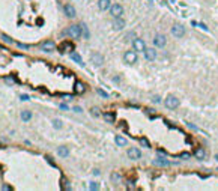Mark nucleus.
I'll list each match as a JSON object with an SVG mask.
<instances>
[{
	"mask_svg": "<svg viewBox=\"0 0 218 191\" xmlns=\"http://www.w3.org/2000/svg\"><path fill=\"white\" fill-rule=\"evenodd\" d=\"M120 179H122V178H120V174H119V173H116V172H114V173H111V181H113V182L119 184V182H120Z\"/></svg>",
	"mask_w": 218,
	"mask_h": 191,
	"instance_id": "obj_25",
	"label": "nucleus"
},
{
	"mask_svg": "<svg viewBox=\"0 0 218 191\" xmlns=\"http://www.w3.org/2000/svg\"><path fill=\"white\" fill-rule=\"evenodd\" d=\"M90 111H92V114H93V116H99V108H98V107H93Z\"/></svg>",
	"mask_w": 218,
	"mask_h": 191,
	"instance_id": "obj_30",
	"label": "nucleus"
},
{
	"mask_svg": "<svg viewBox=\"0 0 218 191\" xmlns=\"http://www.w3.org/2000/svg\"><path fill=\"white\" fill-rule=\"evenodd\" d=\"M124 27H125V20L122 17H118V18L113 20V29L114 30H122Z\"/></svg>",
	"mask_w": 218,
	"mask_h": 191,
	"instance_id": "obj_11",
	"label": "nucleus"
},
{
	"mask_svg": "<svg viewBox=\"0 0 218 191\" xmlns=\"http://www.w3.org/2000/svg\"><path fill=\"white\" fill-rule=\"evenodd\" d=\"M145 57L147 60H155L157 59V51H155V48H146L145 50Z\"/></svg>",
	"mask_w": 218,
	"mask_h": 191,
	"instance_id": "obj_13",
	"label": "nucleus"
},
{
	"mask_svg": "<svg viewBox=\"0 0 218 191\" xmlns=\"http://www.w3.org/2000/svg\"><path fill=\"white\" fill-rule=\"evenodd\" d=\"M90 60H92L93 65H96V66H101L104 63V57L102 54H99V53H93L92 57H90Z\"/></svg>",
	"mask_w": 218,
	"mask_h": 191,
	"instance_id": "obj_9",
	"label": "nucleus"
},
{
	"mask_svg": "<svg viewBox=\"0 0 218 191\" xmlns=\"http://www.w3.org/2000/svg\"><path fill=\"white\" fill-rule=\"evenodd\" d=\"M199 26H200V29H203V30H208V26H206V24H203V23H200Z\"/></svg>",
	"mask_w": 218,
	"mask_h": 191,
	"instance_id": "obj_34",
	"label": "nucleus"
},
{
	"mask_svg": "<svg viewBox=\"0 0 218 191\" xmlns=\"http://www.w3.org/2000/svg\"><path fill=\"white\" fill-rule=\"evenodd\" d=\"M62 35H66V36H71L72 39H78L80 36L83 35V30H81V24H72L69 26L66 30L62 32Z\"/></svg>",
	"mask_w": 218,
	"mask_h": 191,
	"instance_id": "obj_1",
	"label": "nucleus"
},
{
	"mask_svg": "<svg viewBox=\"0 0 218 191\" xmlns=\"http://www.w3.org/2000/svg\"><path fill=\"white\" fill-rule=\"evenodd\" d=\"M81 30H83V36H84V38H86V39H89V30H87V27H86V24H84V23H81Z\"/></svg>",
	"mask_w": 218,
	"mask_h": 191,
	"instance_id": "obj_26",
	"label": "nucleus"
},
{
	"mask_svg": "<svg viewBox=\"0 0 218 191\" xmlns=\"http://www.w3.org/2000/svg\"><path fill=\"white\" fill-rule=\"evenodd\" d=\"M5 80H6L8 83H15V78H12V77H9V75H8V77H5Z\"/></svg>",
	"mask_w": 218,
	"mask_h": 191,
	"instance_id": "obj_32",
	"label": "nucleus"
},
{
	"mask_svg": "<svg viewBox=\"0 0 218 191\" xmlns=\"http://www.w3.org/2000/svg\"><path fill=\"white\" fill-rule=\"evenodd\" d=\"M57 153H59V157L66 158L68 155H69V149H68L66 146H60V147H57Z\"/></svg>",
	"mask_w": 218,
	"mask_h": 191,
	"instance_id": "obj_16",
	"label": "nucleus"
},
{
	"mask_svg": "<svg viewBox=\"0 0 218 191\" xmlns=\"http://www.w3.org/2000/svg\"><path fill=\"white\" fill-rule=\"evenodd\" d=\"M114 140H116V143H118L119 146H126V143H128L125 137H122V135H116V139H114Z\"/></svg>",
	"mask_w": 218,
	"mask_h": 191,
	"instance_id": "obj_23",
	"label": "nucleus"
},
{
	"mask_svg": "<svg viewBox=\"0 0 218 191\" xmlns=\"http://www.w3.org/2000/svg\"><path fill=\"white\" fill-rule=\"evenodd\" d=\"M20 98H21V101H29V99H30V98H29V95H21Z\"/></svg>",
	"mask_w": 218,
	"mask_h": 191,
	"instance_id": "obj_33",
	"label": "nucleus"
},
{
	"mask_svg": "<svg viewBox=\"0 0 218 191\" xmlns=\"http://www.w3.org/2000/svg\"><path fill=\"white\" fill-rule=\"evenodd\" d=\"M152 101H153V102H157V104H158L159 101H161V98H159V96H153V99H152Z\"/></svg>",
	"mask_w": 218,
	"mask_h": 191,
	"instance_id": "obj_35",
	"label": "nucleus"
},
{
	"mask_svg": "<svg viewBox=\"0 0 218 191\" xmlns=\"http://www.w3.org/2000/svg\"><path fill=\"white\" fill-rule=\"evenodd\" d=\"M124 60L125 63H128V65H132V63H135L137 62V51H125V54H124Z\"/></svg>",
	"mask_w": 218,
	"mask_h": 191,
	"instance_id": "obj_4",
	"label": "nucleus"
},
{
	"mask_svg": "<svg viewBox=\"0 0 218 191\" xmlns=\"http://www.w3.org/2000/svg\"><path fill=\"white\" fill-rule=\"evenodd\" d=\"M215 160H217V161H218V153H217V155H215Z\"/></svg>",
	"mask_w": 218,
	"mask_h": 191,
	"instance_id": "obj_40",
	"label": "nucleus"
},
{
	"mask_svg": "<svg viewBox=\"0 0 218 191\" xmlns=\"http://www.w3.org/2000/svg\"><path fill=\"white\" fill-rule=\"evenodd\" d=\"M41 50L45 51V53H53L56 50V44L53 41H45V42H42V44H41Z\"/></svg>",
	"mask_w": 218,
	"mask_h": 191,
	"instance_id": "obj_6",
	"label": "nucleus"
},
{
	"mask_svg": "<svg viewBox=\"0 0 218 191\" xmlns=\"http://www.w3.org/2000/svg\"><path fill=\"white\" fill-rule=\"evenodd\" d=\"M180 157H182V158H190V153H182Z\"/></svg>",
	"mask_w": 218,
	"mask_h": 191,
	"instance_id": "obj_39",
	"label": "nucleus"
},
{
	"mask_svg": "<svg viewBox=\"0 0 218 191\" xmlns=\"http://www.w3.org/2000/svg\"><path fill=\"white\" fill-rule=\"evenodd\" d=\"M98 8L101 11H107V9L111 8V2H110V0H99V2H98Z\"/></svg>",
	"mask_w": 218,
	"mask_h": 191,
	"instance_id": "obj_14",
	"label": "nucleus"
},
{
	"mask_svg": "<svg viewBox=\"0 0 218 191\" xmlns=\"http://www.w3.org/2000/svg\"><path fill=\"white\" fill-rule=\"evenodd\" d=\"M2 39H3L5 42H8V44H14V41H12V39H11V38H9V36H8V35H5V33L2 35Z\"/></svg>",
	"mask_w": 218,
	"mask_h": 191,
	"instance_id": "obj_28",
	"label": "nucleus"
},
{
	"mask_svg": "<svg viewBox=\"0 0 218 191\" xmlns=\"http://www.w3.org/2000/svg\"><path fill=\"white\" fill-rule=\"evenodd\" d=\"M110 14L113 15V18L122 17V15H124V6H122V5H119V3L111 5V8H110Z\"/></svg>",
	"mask_w": 218,
	"mask_h": 191,
	"instance_id": "obj_3",
	"label": "nucleus"
},
{
	"mask_svg": "<svg viewBox=\"0 0 218 191\" xmlns=\"http://www.w3.org/2000/svg\"><path fill=\"white\" fill-rule=\"evenodd\" d=\"M2 190L5 191V190H8V191H11V190H12V188H11L9 187V185H3V187H2Z\"/></svg>",
	"mask_w": 218,
	"mask_h": 191,
	"instance_id": "obj_36",
	"label": "nucleus"
},
{
	"mask_svg": "<svg viewBox=\"0 0 218 191\" xmlns=\"http://www.w3.org/2000/svg\"><path fill=\"white\" fill-rule=\"evenodd\" d=\"M128 157L131 158V160H140L141 152H140V149H137V147H129L128 149Z\"/></svg>",
	"mask_w": 218,
	"mask_h": 191,
	"instance_id": "obj_10",
	"label": "nucleus"
},
{
	"mask_svg": "<svg viewBox=\"0 0 218 191\" xmlns=\"http://www.w3.org/2000/svg\"><path fill=\"white\" fill-rule=\"evenodd\" d=\"M84 91H86L84 84H83L81 81H77V83H75V86H74V92H75L77 95H81V93H84Z\"/></svg>",
	"mask_w": 218,
	"mask_h": 191,
	"instance_id": "obj_15",
	"label": "nucleus"
},
{
	"mask_svg": "<svg viewBox=\"0 0 218 191\" xmlns=\"http://www.w3.org/2000/svg\"><path fill=\"white\" fill-rule=\"evenodd\" d=\"M114 113H104V119L108 122V124H114Z\"/></svg>",
	"mask_w": 218,
	"mask_h": 191,
	"instance_id": "obj_22",
	"label": "nucleus"
},
{
	"mask_svg": "<svg viewBox=\"0 0 218 191\" xmlns=\"http://www.w3.org/2000/svg\"><path fill=\"white\" fill-rule=\"evenodd\" d=\"M140 143L145 147H151V145H149V141H147V139H145V137H143V139H140Z\"/></svg>",
	"mask_w": 218,
	"mask_h": 191,
	"instance_id": "obj_29",
	"label": "nucleus"
},
{
	"mask_svg": "<svg viewBox=\"0 0 218 191\" xmlns=\"http://www.w3.org/2000/svg\"><path fill=\"white\" fill-rule=\"evenodd\" d=\"M32 119V111H29V110H23L21 111V120L23 122H29Z\"/></svg>",
	"mask_w": 218,
	"mask_h": 191,
	"instance_id": "obj_18",
	"label": "nucleus"
},
{
	"mask_svg": "<svg viewBox=\"0 0 218 191\" xmlns=\"http://www.w3.org/2000/svg\"><path fill=\"white\" fill-rule=\"evenodd\" d=\"M74 111H77V113H81V108H80V107H74Z\"/></svg>",
	"mask_w": 218,
	"mask_h": 191,
	"instance_id": "obj_38",
	"label": "nucleus"
},
{
	"mask_svg": "<svg viewBox=\"0 0 218 191\" xmlns=\"http://www.w3.org/2000/svg\"><path fill=\"white\" fill-rule=\"evenodd\" d=\"M71 59L74 60V62H77L78 63V65H84V63H83V59H81V56H80V54H77V53H72V54H71Z\"/></svg>",
	"mask_w": 218,
	"mask_h": 191,
	"instance_id": "obj_21",
	"label": "nucleus"
},
{
	"mask_svg": "<svg viewBox=\"0 0 218 191\" xmlns=\"http://www.w3.org/2000/svg\"><path fill=\"white\" fill-rule=\"evenodd\" d=\"M166 42H167V38L163 33H158V35H155V38H153V45L155 47H164Z\"/></svg>",
	"mask_w": 218,
	"mask_h": 191,
	"instance_id": "obj_7",
	"label": "nucleus"
},
{
	"mask_svg": "<svg viewBox=\"0 0 218 191\" xmlns=\"http://www.w3.org/2000/svg\"><path fill=\"white\" fill-rule=\"evenodd\" d=\"M53 126H54L56 130H60L62 126H63V124H62L60 119H53Z\"/></svg>",
	"mask_w": 218,
	"mask_h": 191,
	"instance_id": "obj_24",
	"label": "nucleus"
},
{
	"mask_svg": "<svg viewBox=\"0 0 218 191\" xmlns=\"http://www.w3.org/2000/svg\"><path fill=\"white\" fill-rule=\"evenodd\" d=\"M153 164H155V166H170L172 163L164 160V158H155V160H153Z\"/></svg>",
	"mask_w": 218,
	"mask_h": 191,
	"instance_id": "obj_19",
	"label": "nucleus"
},
{
	"mask_svg": "<svg viewBox=\"0 0 218 191\" xmlns=\"http://www.w3.org/2000/svg\"><path fill=\"white\" fill-rule=\"evenodd\" d=\"M172 33L174 38H184L185 36V27L182 24H174L172 27Z\"/></svg>",
	"mask_w": 218,
	"mask_h": 191,
	"instance_id": "obj_5",
	"label": "nucleus"
},
{
	"mask_svg": "<svg viewBox=\"0 0 218 191\" xmlns=\"http://www.w3.org/2000/svg\"><path fill=\"white\" fill-rule=\"evenodd\" d=\"M149 2H151V0H149Z\"/></svg>",
	"mask_w": 218,
	"mask_h": 191,
	"instance_id": "obj_41",
	"label": "nucleus"
},
{
	"mask_svg": "<svg viewBox=\"0 0 218 191\" xmlns=\"http://www.w3.org/2000/svg\"><path fill=\"white\" fill-rule=\"evenodd\" d=\"M89 190L96 191V190H99V185H98L96 182H90V184H89Z\"/></svg>",
	"mask_w": 218,
	"mask_h": 191,
	"instance_id": "obj_27",
	"label": "nucleus"
},
{
	"mask_svg": "<svg viewBox=\"0 0 218 191\" xmlns=\"http://www.w3.org/2000/svg\"><path fill=\"white\" fill-rule=\"evenodd\" d=\"M132 45H134V50L135 51H143V53H145V50H146L145 41L140 39V38H135L134 41H132Z\"/></svg>",
	"mask_w": 218,
	"mask_h": 191,
	"instance_id": "obj_8",
	"label": "nucleus"
},
{
	"mask_svg": "<svg viewBox=\"0 0 218 191\" xmlns=\"http://www.w3.org/2000/svg\"><path fill=\"white\" fill-rule=\"evenodd\" d=\"M98 93L101 95V96H104V98H107V96H108V93H107V92H104L102 89H98Z\"/></svg>",
	"mask_w": 218,
	"mask_h": 191,
	"instance_id": "obj_31",
	"label": "nucleus"
},
{
	"mask_svg": "<svg viewBox=\"0 0 218 191\" xmlns=\"http://www.w3.org/2000/svg\"><path fill=\"white\" fill-rule=\"evenodd\" d=\"M164 105H166L167 108H170V110L176 108L179 105V98H176L174 95H168V96L166 98V101H164Z\"/></svg>",
	"mask_w": 218,
	"mask_h": 191,
	"instance_id": "obj_2",
	"label": "nucleus"
},
{
	"mask_svg": "<svg viewBox=\"0 0 218 191\" xmlns=\"http://www.w3.org/2000/svg\"><path fill=\"white\" fill-rule=\"evenodd\" d=\"M194 155H196V158H197V160H203V158L206 157V152H205V149H203V147H199V149L196 151V153H194Z\"/></svg>",
	"mask_w": 218,
	"mask_h": 191,
	"instance_id": "obj_20",
	"label": "nucleus"
},
{
	"mask_svg": "<svg viewBox=\"0 0 218 191\" xmlns=\"http://www.w3.org/2000/svg\"><path fill=\"white\" fill-rule=\"evenodd\" d=\"M59 50H60V53H65L66 50L72 51V50H74V47H72V44H71V42H62V44H60V47H59Z\"/></svg>",
	"mask_w": 218,
	"mask_h": 191,
	"instance_id": "obj_17",
	"label": "nucleus"
},
{
	"mask_svg": "<svg viewBox=\"0 0 218 191\" xmlns=\"http://www.w3.org/2000/svg\"><path fill=\"white\" fill-rule=\"evenodd\" d=\"M63 11H65V15L68 18H74L75 17V9H74V6L72 5H65V6H63Z\"/></svg>",
	"mask_w": 218,
	"mask_h": 191,
	"instance_id": "obj_12",
	"label": "nucleus"
},
{
	"mask_svg": "<svg viewBox=\"0 0 218 191\" xmlns=\"http://www.w3.org/2000/svg\"><path fill=\"white\" fill-rule=\"evenodd\" d=\"M60 108L62 110H68V105L66 104H60Z\"/></svg>",
	"mask_w": 218,
	"mask_h": 191,
	"instance_id": "obj_37",
	"label": "nucleus"
}]
</instances>
